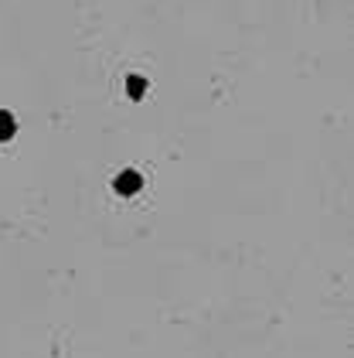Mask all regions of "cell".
<instances>
[{"instance_id":"obj_2","label":"cell","mask_w":354,"mask_h":358,"mask_svg":"<svg viewBox=\"0 0 354 358\" xmlns=\"http://www.w3.org/2000/svg\"><path fill=\"white\" fill-rule=\"evenodd\" d=\"M14 137V116L10 113H0V140Z\"/></svg>"},{"instance_id":"obj_1","label":"cell","mask_w":354,"mask_h":358,"mask_svg":"<svg viewBox=\"0 0 354 358\" xmlns=\"http://www.w3.org/2000/svg\"><path fill=\"white\" fill-rule=\"evenodd\" d=\"M140 185H143V178H140L136 171H123V174L112 181V188H116L119 194H136L140 192Z\"/></svg>"},{"instance_id":"obj_3","label":"cell","mask_w":354,"mask_h":358,"mask_svg":"<svg viewBox=\"0 0 354 358\" xmlns=\"http://www.w3.org/2000/svg\"><path fill=\"white\" fill-rule=\"evenodd\" d=\"M126 89H130V96H140V92H143V79H140V76H136V79H130V85H126Z\"/></svg>"}]
</instances>
